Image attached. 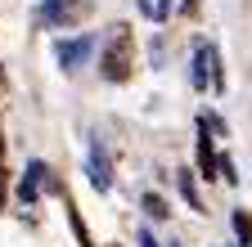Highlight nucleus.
Here are the masks:
<instances>
[{
  "label": "nucleus",
  "mask_w": 252,
  "mask_h": 247,
  "mask_svg": "<svg viewBox=\"0 0 252 247\" xmlns=\"http://www.w3.org/2000/svg\"><path fill=\"white\" fill-rule=\"evenodd\" d=\"M189 81L194 90H225V72H220V58H216V45H198L194 50V68H189Z\"/></svg>",
  "instance_id": "nucleus-2"
},
{
  "label": "nucleus",
  "mask_w": 252,
  "mask_h": 247,
  "mask_svg": "<svg viewBox=\"0 0 252 247\" xmlns=\"http://www.w3.org/2000/svg\"><path fill=\"white\" fill-rule=\"evenodd\" d=\"M176 184H180L185 202L194 207V211H203V198H198V189H194V171H180V175H176Z\"/></svg>",
  "instance_id": "nucleus-7"
},
{
  "label": "nucleus",
  "mask_w": 252,
  "mask_h": 247,
  "mask_svg": "<svg viewBox=\"0 0 252 247\" xmlns=\"http://www.w3.org/2000/svg\"><path fill=\"white\" fill-rule=\"evenodd\" d=\"M86 175H90V184L99 193H108L113 189V175H108V158H104V148L99 144H90V158H86Z\"/></svg>",
  "instance_id": "nucleus-5"
},
{
  "label": "nucleus",
  "mask_w": 252,
  "mask_h": 247,
  "mask_svg": "<svg viewBox=\"0 0 252 247\" xmlns=\"http://www.w3.org/2000/svg\"><path fill=\"white\" fill-rule=\"evenodd\" d=\"M54 54H59L63 72H77L86 58L94 54V36H90V32H81V36H72V41H59V45H54Z\"/></svg>",
  "instance_id": "nucleus-3"
},
{
  "label": "nucleus",
  "mask_w": 252,
  "mask_h": 247,
  "mask_svg": "<svg viewBox=\"0 0 252 247\" xmlns=\"http://www.w3.org/2000/svg\"><path fill=\"white\" fill-rule=\"evenodd\" d=\"M144 211L153 216V220H167V216H171V211H167V202L158 198V193H144Z\"/></svg>",
  "instance_id": "nucleus-8"
},
{
  "label": "nucleus",
  "mask_w": 252,
  "mask_h": 247,
  "mask_svg": "<svg viewBox=\"0 0 252 247\" xmlns=\"http://www.w3.org/2000/svg\"><path fill=\"white\" fill-rule=\"evenodd\" d=\"M220 180H225V184H234V180H239V175H234V162H230V158H220Z\"/></svg>",
  "instance_id": "nucleus-10"
},
{
  "label": "nucleus",
  "mask_w": 252,
  "mask_h": 247,
  "mask_svg": "<svg viewBox=\"0 0 252 247\" xmlns=\"http://www.w3.org/2000/svg\"><path fill=\"white\" fill-rule=\"evenodd\" d=\"M171 247H180V243H171Z\"/></svg>",
  "instance_id": "nucleus-12"
},
{
  "label": "nucleus",
  "mask_w": 252,
  "mask_h": 247,
  "mask_svg": "<svg viewBox=\"0 0 252 247\" xmlns=\"http://www.w3.org/2000/svg\"><path fill=\"white\" fill-rule=\"evenodd\" d=\"M198 171L207 180L220 175V162H216V153H212V126H207V117H198Z\"/></svg>",
  "instance_id": "nucleus-4"
},
{
  "label": "nucleus",
  "mask_w": 252,
  "mask_h": 247,
  "mask_svg": "<svg viewBox=\"0 0 252 247\" xmlns=\"http://www.w3.org/2000/svg\"><path fill=\"white\" fill-rule=\"evenodd\" d=\"M41 184H50V166H45V162H27V171H23V184H18V198H23V202H36Z\"/></svg>",
  "instance_id": "nucleus-6"
},
{
  "label": "nucleus",
  "mask_w": 252,
  "mask_h": 247,
  "mask_svg": "<svg viewBox=\"0 0 252 247\" xmlns=\"http://www.w3.org/2000/svg\"><path fill=\"white\" fill-rule=\"evenodd\" d=\"M140 247H158V238H153L149 229H140Z\"/></svg>",
  "instance_id": "nucleus-11"
},
{
  "label": "nucleus",
  "mask_w": 252,
  "mask_h": 247,
  "mask_svg": "<svg viewBox=\"0 0 252 247\" xmlns=\"http://www.w3.org/2000/svg\"><path fill=\"white\" fill-rule=\"evenodd\" d=\"M234 234L243 238V247H252V220H248V211H234Z\"/></svg>",
  "instance_id": "nucleus-9"
},
{
  "label": "nucleus",
  "mask_w": 252,
  "mask_h": 247,
  "mask_svg": "<svg viewBox=\"0 0 252 247\" xmlns=\"http://www.w3.org/2000/svg\"><path fill=\"white\" fill-rule=\"evenodd\" d=\"M104 77H108V81H126V77H131V27H126V23L108 27V50H104Z\"/></svg>",
  "instance_id": "nucleus-1"
}]
</instances>
